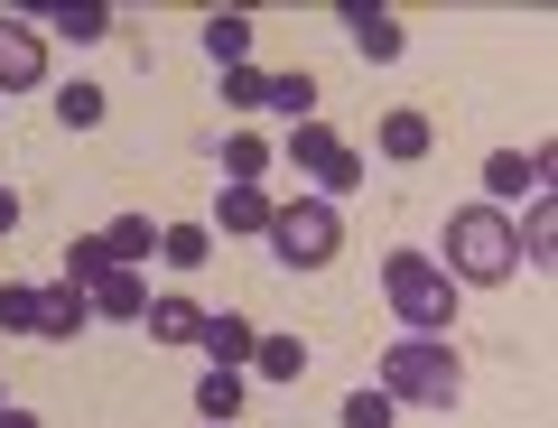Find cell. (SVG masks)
<instances>
[{"label": "cell", "instance_id": "cell-1", "mask_svg": "<svg viewBox=\"0 0 558 428\" xmlns=\"http://www.w3.org/2000/svg\"><path fill=\"white\" fill-rule=\"evenodd\" d=\"M373 391H391L400 409H457L465 401V364L447 335H400L373 354Z\"/></svg>", "mask_w": 558, "mask_h": 428}, {"label": "cell", "instance_id": "cell-13", "mask_svg": "<svg viewBox=\"0 0 558 428\" xmlns=\"http://www.w3.org/2000/svg\"><path fill=\"white\" fill-rule=\"evenodd\" d=\"M84 298H94V317H149V280L140 270H102Z\"/></svg>", "mask_w": 558, "mask_h": 428}, {"label": "cell", "instance_id": "cell-7", "mask_svg": "<svg viewBox=\"0 0 558 428\" xmlns=\"http://www.w3.org/2000/svg\"><path fill=\"white\" fill-rule=\"evenodd\" d=\"M539 186H549V149H494V159H484V196L494 205L539 196Z\"/></svg>", "mask_w": 558, "mask_h": 428}, {"label": "cell", "instance_id": "cell-17", "mask_svg": "<svg viewBox=\"0 0 558 428\" xmlns=\"http://www.w3.org/2000/svg\"><path fill=\"white\" fill-rule=\"evenodd\" d=\"M205 57H215V75L223 65H252V20H242V10H215V20H205Z\"/></svg>", "mask_w": 558, "mask_h": 428}, {"label": "cell", "instance_id": "cell-25", "mask_svg": "<svg viewBox=\"0 0 558 428\" xmlns=\"http://www.w3.org/2000/svg\"><path fill=\"white\" fill-rule=\"evenodd\" d=\"M57 28H65L75 47H94L102 28H112V10H102V0H65V10H57Z\"/></svg>", "mask_w": 558, "mask_h": 428}, {"label": "cell", "instance_id": "cell-24", "mask_svg": "<svg viewBox=\"0 0 558 428\" xmlns=\"http://www.w3.org/2000/svg\"><path fill=\"white\" fill-rule=\"evenodd\" d=\"M336 419H344V428H391V419H400V401L363 382V391H344V409H336Z\"/></svg>", "mask_w": 558, "mask_h": 428}, {"label": "cell", "instance_id": "cell-28", "mask_svg": "<svg viewBox=\"0 0 558 428\" xmlns=\"http://www.w3.org/2000/svg\"><path fill=\"white\" fill-rule=\"evenodd\" d=\"M0 335H38V289H0Z\"/></svg>", "mask_w": 558, "mask_h": 428}, {"label": "cell", "instance_id": "cell-31", "mask_svg": "<svg viewBox=\"0 0 558 428\" xmlns=\"http://www.w3.org/2000/svg\"><path fill=\"white\" fill-rule=\"evenodd\" d=\"M0 409H10V401H0Z\"/></svg>", "mask_w": 558, "mask_h": 428}, {"label": "cell", "instance_id": "cell-30", "mask_svg": "<svg viewBox=\"0 0 558 428\" xmlns=\"http://www.w3.org/2000/svg\"><path fill=\"white\" fill-rule=\"evenodd\" d=\"M0 428H38V419H28V409H0Z\"/></svg>", "mask_w": 558, "mask_h": 428}, {"label": "cell", "instance_id": "cell-19", "mask_svg": "<svg viewBox=\"0 0 558 428\" xmlns=\"http://www.w3.org/2000/svg\"><path fill=\"white\" fill-rule=\"evenodd\" d=\"M260 102H270V112H279L289 131H299V122H317V75H270V84H260Z\"/></svg>", "mask_w": 558, "mask_h": 428}, {"label": "cell", "instance_id": "cell-23", "mask_svg": "<svg viewBox=\"0 0 558 428\" xmlns=\"http://www.w3.org/2000/svg\"><path fill=\"white\" fill-rule=\"evenodd\" d=\"M57 122H65V131H94V122H102V84H84V75L57 84Z\"/></svg>", "mask_w": 558, "mask_h": 428}, {"label": "cell", "instance_id": "cell-20", "mask_svg": "<svg viewBox=\"0 0 558 428\" xmlns=\"http://www.w3.org/2000/svg\"><path fill=\"white\" fill-rule=\"evenodd\" d=\"M205 252H215V224H159V261L168 270H205Z\"/></svg>", "mask_w": 558, "mask_h": 428}, {"label": "cell", "instance_id": "cell-6", "mask_svg": "<svg viewBox=\"0 0 558 428\" xmlns=\"http://www.w3.org/2000/svg\"><path fill=\"white\" fill-rule=\"evenodd\" d=\"M47 84V38L28 20H0V94H38Z\"/></svg>", "mask_w": 558, "mask_h": 428}, {"label": "cell", "instance_id": "cell-5", "mask_svg": "<svg viewBox=\"0 0 558 428\" xmlns=\"http://www.w3.org/2000/svg\"><path fill=\"white\" fill-rule=\"evenodd\" d=\"M279 149H289V159H299L307 178H317V196H326V205H336L344 186H363V149L344 140V131H326V122H299Z\"/></svg>", "mask_w": 558, "mask_h": 428}, {"label": "cell", "instance_id": "cell-29", "mask_svg": "<svg viewBox=\"0 0 558 428\" xmlns=\"http://www.w3.org/2000/svg\"><path fill=\"white\" fill-rule=\"evenodd\" d=\"M10 224H20V196H10V186H0V233H10Z\"/></svg>", "mask_w": 558, "mask_h": 428}, {"label": "cell", "instance_id": "cell-26", "mask_svg": "<svg viewBox=\"0 0 558 428\" xmlns=\"http://www.w3.org/2000/svg\"><path fill=\"white\" fill-rule=\"evenodd\" d=\"M102 270H112V261H102V243H94V233H75V243H65V289H94Z\"/></svg>", "mask_w": 558, "mask_h": 428}, {"label": "cell", "instance_id": "cell-11", "mask_svg": "<svg viewBox=\"0 0 558 428\" xmlns=\"http://www.w3.org/2000/svg\"><path fill=\"white\" fill-rule=\"evenodd\" d=\"M252 345H260V335L242 327L233 307H223V317H205V327H196V354H205V364H223V372H233V364H252Z\"/></svg>", "mask_w": 558, "mask_h": 428}, {"label": "cell", "instance_id": "cell-21", "mask_svg": "<svg viewBox=\"0 0 558 428\" xmlns=\"http://www.w3.org/2000/svg\"><path fill=\"white\" fill-rule=\"evenodd\" d=\"M215 224H223V233H270V196H260V186H223Z\"/></svg>", "mask_w": 558, "mask_h": 428}, {"label": "cell", "instance_id": "cell-15", "mask_svg": "<svg viewBox=\"0 0 558 428\" xmlns=\"http://www.w3.org/2000/svg\"><path fill=\"white\" fill-rule=\"evenodd\" d=\"M381 159H391V168L428 159V112H381Z\"/></svg>", "mask_w": 558, "mask_h": 428}, {"label": "cell", "instance_id": "cell-9", "mask_svg": "<svg viewBox=\"0 0 558 428\" xmlns=\"http://www.w3.org/2000/svg\"><path fill=\"white\" fill-rule=\"evenodd\" d=\"M94 243H102V261H112V270H140L149 252H159V224H149V215H112Z\"/></svg>", "mask_w": 558, "mask_h": 428}, {"label": "cell", "instance_id": "cell-18", "mask_svg": "<svg viewBox=\"0 0 558 428\" xmlns=\"http://www.w3.org/2000/svg\"><path fill=\"white\" fill-rule=\"evenodd\" d=\"M344 28H354V47L373 65H400V20H391V10H344Z\"/></svg>", "mask_w": 558, "mask_h": 428}, {"label": "cell", "instance_id": "cell-12", "mask_svg": "<svg viewBox=\"0 0 558 428\" xmlns=\"http://www.w3.org/2000/svg\"><path fill=\"white\" fill-rule=\"evenodd\" d=\"M196 419H205V428H233V419H242V372H223V364L196 372Z\"/></svg>", "mask_w": 558, "mask_h": 428}, {"label": "cell", "instance_id": "cell-8", "mask_svg": "<svg viewBox=\"0 0 558 428\" xmlns=\"http://www.w3.org/2000/svg\"><path fill=\"white\" fill-rule=\"evenodd\" d=\"M512 252H521L531 270H549V261H558V205H549V196H531V205L512 215Z\"/></svg>", "mask_w": 558, "mask_h": 428}, {"label": "cell", "instance_id": "cell-2", "mask_svg": "<svg viewBox=\"0 0 558 428\" xmlns=\"http://www.w3.org/2000/svg\"><path fill=\"white\" fill-rule=\"evenodd\" d=\"M428 261H438L447 280H465V289H502L521 270L512 215H502V205H457V215H447V252H428Z\"/></svg>", "mask_w": 558, "mask_h": 428}, {"label": "cell", "instance_id": "cell-4", "mask_svg": "<svg viewBox=\"0 0 558 428\" xmlns=\"http://www.w3.org/2000/svg\"><path fill=\"white\" fill-rule=\"evenodd\" d=\"M260 243H270V261L279 270H326L344 252V215L326 196H299V205H270V233H260Z\"/></svg>", "mask_w": 558, "mask_h": 428}, {"label": "cell", "instance_id": "cell-27", "mask_svg": "<svg viewBox=\"0 0 558 428\" xmlns=\"http://www.w3.org/2000/svg\"><path fill=\"white\" fill-rule=\"evenodd\" d=\"M260 65H223V112H260Z\"/></svg>", "mask_w": 558, "mask_h": 428}, {"label": "cell", "instance_id": "cell-22", "mask_svg": "<svg viewBox=\"0 0 558 428\" xmlns=\"http://www.w3.org/2000/svg\"><path fill=\"white\" fill-rule=\"evenodd\" d=\"M196 327H205L196 298H149V335H159V345H196Z\"/></svg>", "mask_w": 558, "mask_h": 428}, {"label": "cell", "instance_id": "cell-14", "mask_svg": "<svg viewBox=\"0 0 558 428\" xmlns=\"http://www.w3.org/2000/svg\"><path fill=\"white\" fill-rule=\"evenodd\" d=\"M84 327H94V298H84V289H38V335L65 345V335H84Z\"/></svg>", "mask_w": 558, "mask_h": 428}, {"label": "cell", "instance_id": "cell-3", "mask_svg": "<svg viewBox=\"0 0 558 428\" xmlns=\"http://www.w3.org/2000/svg\"><path fill=\"white\" fill-rule=\"evenodd\" d=\"M381 298H391V317L410 335H447L457 327V280H447L428 252H391V261H381Z\"/></svg>", "mask_w": 558, "mask_h": 428}, {"label": "cell", "instance_id": "cell-10", "mask_svg": "<svg viewBox=\"0 0 558 428\" xmlns=\"http://www.w3.org/2000/svg\"><path fill=\"white\" fill-rule=\"evenodd\" d=\"M215 159H223V186H260V168L279 159V140H260V131H223Z\"/></svg>", "mask_w": 558, "mask_h": 428}, {"label": "cell", "instance_id": "cell-16", "mask_svg": "<svg viewBox=\"0 0 558 428\" xmlns=\"http://www.w3.org/2000/svg\"><path fill=\"white\" fill-rule=\"evenodd\" d=\"M252 372H260V382H307V335H260Z\"/></svg>", "mask_w": 558, "mask_h": 428}]
</instances>
